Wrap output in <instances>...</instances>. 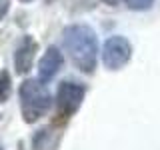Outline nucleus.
<instances>
[{"instance_id":"nucleus-1","label":"nucleus","mask_w":160,"mask_h":150,"mask_svg":"<svg viewBox=\"0 0 160 150\" xmlns=\"http://www.w3.org/2000/svg\"><path fill=\"white\" fill-rule=\"evenodd\" d=\"M62 44L70 54L74 66L84 74H92L96 68L98 40L94 30L86 24H70L62 32Z\"/></svg>"},{"instance_id":"nucleus-2","label":"nucleus","mask_w":160,"mask_h":150,"mask_svg":"<svg viewBox=\"0 0 160 150\" xmlns=\"http://www.w3.org/2000/svg\"><path fill=\"white\" fill-rule=\"evenodd\" d=\"M20 110H22V118L26 124H34L48 112L50 104H52V96L46 90L42 80L28 78L20 84Z\"/></svg>"},{"instance_id":"nucleus-3","label":"nucleus","mask_w":160,"mask_h":150,"mask_svg":"<svg viewBox=\"0 0 160 150\" xmlns=\"http://www.w3.org/2000/svg\"><path fill=\"white\" fill-rule=\"evenodd\" d=\"M84 96H86V86L82 82H64L58 84L56 90V116L60 122H66L74 112H78L80 104H82Z\"/></svg>"},{"instance_id":"nucleus-4","label":"nucleus","mask_w":160,"mask_h":150,"mask_svg":"<svg viewBox=\"0 0 160 150\" xmlns=\"http://www.w3.org/2000/svg\"><path fill=\"white\" fill-rule=\"evenodd\" d=\"M132 56V46L124 36H110L102 46V62L108 70H120Z\"/></svg>"},{"instance_id":"nucleus-5","label":"nucleus","mask_w":160,"mask_h":150,"mask_svg":"<svg viewBox=\"0 0 160 150\" xmlns=\"http://www.w3.org/2000/svg\"><path fill=\"white\" fill-rule=\"evenodd\" d=\"M64 64V58H62V52L56 48V46H48L44 56L40 58L38 62V80H42L44 84L50 82L54 76L58 74V70L62 68Z\"/></svg>"},{"instance_id":"nucleus-6","label":"nucleus","mask_w":160,"mask_h":150,"mask_svg":"<svg viewBox=\"0 0 160 150\" xmlns=\"http://www.w3.org/2000/svg\"><path fill=\"white\" fill-rule=\"evenodd\" d=\"M38 52V44L32 36H24L22 42L18 44L16 52H14V68L18 74H28V70L32 68L34 56Z\"/></svg>"},{"instance_id":"nucleus-7","label":"nucleus","mask_w":160,"mask_h":150,"mask_svg":"<svg viewBox=\"0 0 160 150\" xmlns=\"http://www.w3.org/2000/svg\"><path fill=\"white\" fill-rule=\"evenodd\" d=\"M60 142V132L52 128H42L34 134L32 148L34 150H56Z\"/></svg>"},{"instance_id":"nucleus-8","label":"nucleus","mask_w":160,"mask_h":150,"mask_svg":"<svg viewBox=\"0 0 160 150\" xmlns=\"http://www.w3.org/2000/svg\"><path fill=\"white\" fill-rule=\"evenodd\" d=\"M12 94V78L8 70H0V104L6 102Z\"/></svg>"},{"instance_id":"nucleus-9","label":"nucleus","mask_w":160,"mask_h":150,"mask_svg":"<svg viewBox=\"0 0 160 150\" xmlns=\"http://www.w3.org/2000/svg\"><path fill=\"white\" fill-rule=\"evenodd\" d=\"M126 4L132 10H148L154 4V0H126Z\"/></svg>"},{"instance_id":"nucleus-10","label":"nucleus","mask_w":160,"mask_h":150,"mask_svg":"<svg viewBox=\"0 0 160 150\" xmlns=\"http://www.w3.org/2000/svg\"><path fill=\"white\" fill-rule=\"evenodd\" d=\"M8 8H10V0H0V20L6 16Z\"/></svg>"},{"instance_id":"nucleus-11","label":"nucleus","mask_w":160,"mask_h":150,"mask_svg":"<svg viewBox=\"0 0 160 150\" xmlns=\"http://www.w3.org/2000/svg\"><path fill=\"white\" fill-rule=\"evenodd\" d=\"M104 4H108V6H118L120 4V0H102Z\"/></svg>"},{"instance_id":"nucleus-12","label":"nucleus","mask_w":160,"mask_h":150,"mask_svg":"<svg viewBox=\"0 0 160 150\" xmlns=\"http://www.w3.org/2000/svg\"><path fill=\"white\" fill-rule=\"evenodd\" d=\"M20 2H32V0H20Z\"/></svg>"},{"instance_id":"nucleus-13","label":"nucleus","mask_w":160,"mask_h":150,"mask_svg":"<svg viewBox=\"0 0 160 150\" xmlns=\"http://www.w3.org/2000/svg\"><path fill=\"white\" fill-rule=\"evenodd\" d=\"M46 2H54V0H46Z\"/></svg>"},{"instance_id":"nucleus-14","label":"nucleus","mask_w":160,"mask_h":150,"mask_svg":"<svg viewBox=\"0 0 160 150\" xmlns=\"http://www.w3.org/2000/svg\"><path fill=\"white\" fill-rule=\"evenodd\" d=\"M0 150H2V148H0Z\"/></svg>"}]
</instances>
